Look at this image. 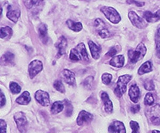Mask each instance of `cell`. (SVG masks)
Wrapping results in <instances>:
<instances>
[{
    "label": "cell",
    "instance_id": "1",
    "mask_svg": "<svg viewBox=\"0 0 160 133\" xmlns=\"http://www.w3.org/2000/svg\"><path fill=\"white\" fill-rule=\"evenodd\" d=\"M147 52V48L143 43H140L135 49L129 50L128 55L129 62L131 63H137L143 58Z\"/></svg>",
    "mask_w": 160,
    "mask_h": 133
},
{
    "label": "cell",
    "instance_id": "2",
    "mask_svg": "<svg viewBox=\"0 0 160 133\" xmlns=\"http://www.w3.org/2000/svg\"><path fill=\"white\" fill-rule=\"evenodd\" d=\"M131 76L126 74L120 76L117 83V86L114 90L115 95L118 97H121L126 91L127 85L131 80Z\"/></svg>",
    "mask_w": 160,
    "mask_h": 133
},
{
    "label": "cell",
    "instance_id": "3",
    "mask_svg": "<svg viewBox=\"0 0 160 133\" xmlns=\"http://www.w3.org/2000/svg\"><path fill=\"white\" fill-rule=\"evenodd\" d=\"M101 12L103 13L105 17L111 22L113 24H118L121 21V16L116 9L112 7L104 6L101 8Z\"/></svg>",
    "mask_w": 160,
    "mask_h": 133
},
{
    "label": "cell",
    "instance_id": "4",
    "mask_svg": "<svg viewBox=\"0 0 160 133\" xmlns=\"http://www.w3.org/2000/svg\"><path fill=\"white\" fill-rule=\"evenodd\" d=\"M14 121L16 123L18 130L21 133H26L28 127V122L23 112H18L14 116Z\"/></svg>",
    "mask_w": 160,
    "mask_h": 133
},
{
    "label": "cell",
    "instance_id": "5",
    "mask_svg": "<svg viewBox=\"0 0 160 133\" xmlns=\"http://www.w3.org/2000/svg\"><path fill=\"white\" fill-rule=\"evenodd\" d=\"M128 17L132 25L136 26L137 28L139 29H143L148 26L146 21L138 16V14H136V12H135L134 11H131L129 12Z\"/></svg>",
    "mask_w": 160,
    "mask_h": 133
},
{
    "label": "cell",
    "instance_id": "6",
    "mask_svg": "<svg viewBox=\"0 0 160 133\" xmlns=\"http://www.w3.org/2000/svg\"><path fill=\"white\" fill-rule=\"evenodd\" d=\"M43 69V64L42 62L38 60H35L31 62L28 65V72L30 77L33 79Z\"/></svg>",
    "mask_w": 160,
    "mask_h": 133
},
{
    "label": "cell",
    "instance_id": "7",
    "mask_svg": "<svg viewBox=\"0 0 160 133\" xmlns=\"http://www.w3.org/2000/svg\"><path fill=\"white\" fill-rule=\"evenodd\" d=\"M8 12L7 13V17L12 22L16 23L21 16V10L18 6L14 5H9L7 7Z\"/></svg>",
    "mask_w": 160,
    "mask_h": 133
},
{
    "label": "cell",
    "instance_id": "8",
    "mask_svg": "<svg viewBox=\"0 0 160 133\" xmlns=\"http://www.w3.org/2000/svg\"><path fill=\"white\" fill-rule=\"evenodd\" d=\"M148 116L152 124H160V105L156 104L152 106L148 112Z\"/></svg>",
    "mask_w": 160,
    "mask_h": 133
},
{
    "label": "cell",
    "instance_id": "9",
    "mask_svg": "<svg viewBox=\"0 0 160 133\" xmlns=\"http://www.w3.org/2000/svg\"><path fill=\"white\" fill-rule=\"evenodd\" d=\"M35 98L37 101L43 106H48L50 104L49 95L47 91L43 90H38L35 94Z\"/></svg>",
    "mask_w": 160,
    "mask_h": 133
},
{
    "label": "cell",
    "instance_id": "10",
    "mask_svg": "<svg viewBox=\"0 0 160 133\" xmlns=\"http://www.w3.org/2000/svg\"><path fill=\"white\" fill-rule=\"evenodd\" d=\"M95 26L99 36L101 38H105L110 37V33L107 30V28H106L105 23L103 22L102 20L100 19H97L95 21Z\"/></svg>",
    "mask_w": 160,
    "mask_h": 133
},
{
    "label": "cell",
    "instance_id": "11",
    "mask_svg": "<svg viewBox=\"0 0 160 133\" xmlns=\"http://www.w3.org/2000/svg\"><path fill=\"white\" fill-rule=\"evenodd\" d=\"M92 119H93V115L91 113L83 110L82 111H80V113H79L76 121H77L78 125L81 126L85 123L91 122L92 121Z\"/></svg>",
    "mask_w": 160,
    "mask_h": 133
},
{
    "label": "cell",
    "instance_id": "12",
    "mask_svg": "<svg viewBox=\"0 0 160 133\" xmlns=\"http://www.w3.org/2000/svg\"><path fill=\"white\" fill-rule=\"evenodd\" d=\"M110 133H126L124 124L121 121L113 122L108 127Z\"/></svg>",
    "mask_w": 160,
    "mask_h": 133
},
{
    "label": "cell",
    "instance_id": "13",
    "mask_svg": "<svg viewBox=\"0 0 160 133\" xmlns=\"http://www.w3.org/2000/svg\"><path fill=\"white\" fill-rule=\"evenodd\" d=\"M55 46L58 49L57 58H60L61 56L64 55L66 52L67 46H68V41H67L66 38L63 36H61L59 38Z\"/></svg>",
    "mask_w": 160,
    "mask_h": 133
},
{
    "label": "cell",
    "instance_id": "14",
    "mask_svg": "<svg viewBox=\"0 0 160 133\" xmlns=\"http://www.w3.org/2000/svg\"><path fill=\"white\" fill-rule=\"evenodd\" d=\"M143 17L148 22H156L160 20V9L153 13L151 11H145L143 14Z\"/></svg>",
    "mask_w": 160,
    "mask_h": 133
},
{
    "label": "cell",
    "instance_id": "15",
    "mask_svg": "<svg viewBox=\"0 0 160 133\" xmlns=\"http://www.w3.org/2000/svg\"><path fill=\"white\" fill-rule=\"evenodd\" d=\"M101 99L104 104L105 111L108 113H111L113 111V107L112 101L110 99L109 96L106 92H102L101 94Z\"/></svg>",
    "mask_w": 160,
    "mask_h": 133
},
{
    "label": "cell",
    "instance_id": "16",
    "mask_svg": "<svg viewBox=\"0 0 160 133\" xmlns=\"http://www.w3.org/2000/svg\"><path fill=\"white\" fill-rule=\"evenodd\" d=\"M62 76L65 82L69 85L74 86L76 85L75 74L68 69H64L62 72Z\"/></svg>",
    "mask_w": 160,
    "mask_h": 133
},
{
    "label": "cell",
    "instance_id": "17",
    "mask_svg": "<svg viewBox=\"0 0 160 133\" xmlns=\"http://www.w3.org/2000/svg\"><path fill=\"white\" fill-rule=\"evenodd\" d=\"M140 89L137 85H132L129 90V96L131 101L137 103L140 97Z\"/></svg>",
    "mask_w": 160,
    "mask_h": 133
},
{
    "label": "cell",
    "instance_id": "18",
    "mask_svg": "<svg viewBox=\"0 0 160 133\" xmlns=\"http://www.w3.org/2000/svg\"><path fill=\"white\" fill-rule=\"evenodd\" d=\"M88 46L91 52V55L93 58H94L95 60L98 59L100 57L101 47L91 41L88 42Z\"/></svg>",
    "mask_w": 160,
    "mask_h": 133
},
{
    "label": "cell",
    "instance_id": "19",
    "mask_svg": "<svg viewBox=\"0 0 160 133\" xmlns=\"http://www.w3.org/2000/svg\"><path fill=\"white\" fill-rule=\"evenodd\" d=\"M38 36L39 38H41V41L43 43L46 44L48 41V27L47 25L41 23L38 26Z\"/></svg>",
    "mask_w": 160,
    "mask_h": 133
},
{
    "label": "cell",
    "instance_id": "20",
    "mask_svg": "<svg viewBox=\"0 0 160 133\" xmlns=\"http://www.w3.org/2000/svg\"><path fill=\"white\" fill-rule=\"evenodd\" d=\"M125 58L124 55H118L113 57L110 62V65L117 68H121L124 66Z\"/></svg>",
    "mask_w": 160,
    "mask_h": 133
},
{
    "label": "cell",
    "instance_id": "21",
    "mask_svg": "<svg viewBox=\"0 0 160 133\" xmlns=\"http://www.w3.org/2000/svg\"><path fill=\"white\" fill-rule=\"evenodd\" d=\"M16 102L21 105H27L31 101V96L30 94L28 91H24L22 94L18 97L16 100Z\"/></svg>",
    "mask_w": 160,
    "mask_h": 133
},
{
    "label": "cell",
    "instance_id": "22",
    "mask_svg": "<svg viewBox=\"0 0 160 133\" xmlns=\"http://www.w3.org/2000/svg\"><path fill=\"white\" fill-rule=\"evenodd\" d=\"M153 70V65L151 62L148 61L143 63L140 67L138 70V74L140 75H143L146 73H149L152 71Z\"/></svg>",
    "mask_w": 160,
    "mask_h": 133
},
{
    "label": "cell",
    "instance_id": "23",
    "mask_svg": "<svg viewBox=\"0 0 160 133\" xmlns=\"http://www.w3.org/2000/svg\"><path fill=\"white\" fill-rule=\"evenodd\" d=\"M66 24L68 26L69 29H71V30L76 32H80L83 28L82 24L80 22H75L72 20L69 19L67 21Z\"/></svg>",
    "mask_w": 160,
    "mask_h": 133
},
{
    "label": "cell",
    "instance_id": "24",
    "mask_svg": "<svg viewBox=\"0 0 160 133\" xmlns=\"http://www.w3.org/2000/svg\"><path fill=\"white\" fill-rule=\"evenodd\" d=\"M64 103L62 101H56L52 104L51 108V112L53 115H56L63 111Z\"/></svg>",
    "mask_w": 160,
    "mask_h": 133
},
{
    "label": "cell",
    "instance_id": "25",
    "mask_svg": "<svg viewBox=\"0 0 160 133\" xmlns=\"http://www.w3.org/2000/svg\"><path fill=\"white\" fill-rule=\"evenodd\" d=\"M12 34V29L9 26H5V27L1 28V30H0V37H1V38L7 40L11 38Z\"/></svg>",
    "mask_w": 160,
    "mask_h": 133
},
{
    "label": "cell",
    "instance_id": "26",
    "mask_svg": "<svg viewBox=\"0 0 160 133\" xmlns=\"http://www.w3.org/2000/svg\"><path fill=\"white\" fill-rule=\"evenodd\" d=\"M14 55L10 52H7L2 57V60L6 65L12 64L14 62Z\"/></svg>",
    "mask_w": 160,
    "mask_h": 133
},
{
    "label": "cell",
    "instance_id": "27",
    "mask_svg": "<svg viewBox=\"0 0 160 133\" xmlns=\"http://www.w3.org/2000/svg\"><path fill=\"white\" fill-rule=\"evenodd\" d=\"M76 49L78 50L79 52L80 55H81L82 57L83 58L85 61H88V53L85 47V46L83 43H80L77 46Z\"/></svg>",
    "mask_w": 160,
    "mask_h": 133
},
{
    "label": "cell",
    "instance_id": "28",
    "mask_svg": "<svg viewBox=\"0 0 160 133\" xmlns=\"http://www.w3.org/2000/svg\"><path fill=\"white\" fill-rule=\"evenodd\" d=\"M69 58L73 61H79L80 60H82V57L76 48H72L71 50Z\"/></svg>",
    "mask_w": 160,
    "mask_h": 133
},
{
    "label": "cell",
    "instance_id": "29",
    "mask_svg": "<svg viewBox=\"0 0 160 133\" xmlns=\"http://www.w3.org/2000/svg\"><path fill=\"white\" fill-rule=\"evenodd\" d=\"M9 87H10V91H12V94H19V93H20L21 91V86L16 82H10Z\"/></svg>",
    "mask_w": 160,
    "mask_h": 133
},
{
    "label": "cell",
    "instance_id": "30",
    "mask_svg": "<svg viewBox=\"0 0 160 133\" xmlns=\"http://www.w3.org/2000/svg\"><path fill=\"white\" fill-rule=\"evenodd\" d=\"M53 86L54 88L58 91H60V93H65V86L63 84V83L60 81V80H57L55 81L54 84H53Z\"/></svg>",
    "mask_w": 160,
    "mask_h": 133
},
{
    "label": "cell",
    "instance_id": "31",
    "mask_svg": "<svg viewBox=\"0 0 160 133\" xmlns=\"http://www.w3.org/2000/svg\"><path fill=\"white\" fill-rule=\"evenodd\" d=\"M154 102V99L153 97L152 94L151 93H148V94H146L145 99H144V103L145 105H148V106H151L153 104Z\"/></svg>",
    "mask_w": 160,
    "mask_h": 133
},
{
    "label": "cell",
    "instance_id": "32",
    "mask_svg": "<svg viewBox=\"0 0 160 133\" xmlns=\"http://www.w3.org/2000/svg\"><path fill=\"white\" fill-rule=\"evenodd\" d=\"M143 86L145 90L149 91H152L154 90L155 89L154 82L151 79H148V80H146L143 84Z\"/></svg>",
    "mask_w": 160,
    "mask_h": 133
},
{
    "label": "cell",
    "instance_id": "33",
    "mask_svg": "<svg viewBox=\"0 0 160 133\" xmlns=\"http://www.w3.org/2000/svg\"><path fill=\"white\" fill-rule=\"evenodd\" d=\"M112 75L108 73H104L102 75V81L105 85H108L112 80Z\"/></svg>",
    "mask_w": 160,
    "mask_h": 133
},
{
    "label": "cell",
    "instance_id": "34",
    "mask_svg": "<svg viewBox=\"0 0 160 133\" xmlns=\"http://www.w3.org/2000/svg\"><path fill=\"white\" fill-rule=\"evenodd\" d=\"M93 81H94V77H93L92 76L87 77L83 83L84 87H85L87 89H90L92 87Z\"/></svg>",
    "mask_w": 160,
    "mask_h": 133
},
{
    "label": "cell",
    "instance_id": "35",
    "mask_svg": "<svg viewBox=\"0 0 160 133\" xmlns=\"http://www.w3.org/2000/svg\"><path fill=\"white\" fill-rule=\"evenodd\" d=\"M130 127L132 129V133H140V126L138 122L133 121H131Z\"/></svg>",
    "mask_w": 160,
    "mask_h": 133
},
{
    "label": "cell",
    "instance_id": "36",
    "mask_svg": "<svg viewBox=\"0 0 160 133\" xmlns=\"http://www.w3.org/2000/svg\"><path fill=\"white\" fill-rule=\"evenodd\" d=\"M65 106H66V109H65V115L67 116H71L72 113V111H73V107L72 104L69 102L67 101V102H65Z\"/></svg>",
    "mask_w": 160,
    "mask_h": 133
},
{
    "label": "cell",
    "instance_id": "37",
    "mask_svg": "<svg viewBox=\"0 0 160 133\" xmlns=\"http://www.w3.org/2000/svg\"><path fill=\"white\" fill-rule=\"evenodd\" d=\"M7 123L4 120H0V133H7Z\"/></svg>",
    "mask_w": 160,
    "mask_h": 133
},
{
    "label": "cell",
    "instance_id": "38",
    "mask_svg": "<svg viewBox=\"0 0 160 133\" xmlns=\"http://www.w3.org/2000/svg\"><path fill=\"white\" fill-rule=\"evenodd\" d=\"M118 52V50L116 47H112L110 48V49L108 51V52L105 55L106 57H113Z\"/></svg>",
    "mask_w": 160,
    "mask_h": 133
},
{
    "label": "cell",
    "instance_id": "39",
    "mask_svg": "<svg viewBox=\"0 0 160 133\" xmlns=\"http://www.w3.org/2000/svg\"><path fill=\"white\" fill-rule=\"evenodd\" d=\"M156 57L160 59V42L159 40L156 39Z\"/></svg>",
    "mask_w": 160,
    "mask_h": 133
},
{
    "label": "cell",
    "instance_id": "40",
    "mask_svg": "<svg viewBox=\"0 0 160 133\" xmlns=\"http://www.w3.org/2000/svg\"><path fill=\"white\" fill-rule=\"evenodd\" d=\"M140 110V106L138 104L135 105V106H132V107L131 108V111L132 113H138Z\"/></svg>",
    "mask_w": 160,
    "mask_h": 133
},
{
    "label": "cell",
    "instance_id": "41",
    "mask_svg": "<svg viewBox=\"0 0 160 133\" xmlns=\"http://www.w3.org/2000/svg\"><path fill=\"white\" fill-rule=\"evenodd\" d=\"M0 103H1V107H3V106L6 103V98L4 95L2 91H1V97H0Z\"/></svg>",
    "mask_w": 160,
    "mask_h": 133
},
{
    "label": "cell",
    "instance_id": "42",
    "mask_svg": "<svg viewBox=\"0 0 160 133\" xmlns=\"http://www.w3.org/2000/svg\"><path fill=\"white\" fill-rule=\"evenodd\" d=\"M127 3H130V4H132V3H134L135 5H136V6L138 7H143L144 5H145V2H135V1H128Z\"/></svg>",
    "mask_w": 160,
    "mask_h": 133
},
{
    "label": "cell",
    "instance_id": "43",
    "mask_svg": "<svg viewBox=\"0 0 160 133\" xmlns=\"http://www.w3.org/2000/svg\"><path fill=\"white\" fill-rule=\"evenodd\" d=\"M160 38V26L157 29V32H156V39Z\"/></svg>",
    "mask_w": 160,
    "mask_h": 133
},
{
    "label": "cell",
    "instance_id": "44",
    "mask_svg": "<svg viewBox=\"0 0 160 133\" xmlns=\"http://www.w3.org/2000/svg\"><path fill=\"white\" fill-rule=\"evenodd\" d=\"M151 133H160V131H157V130H153Z\"/></svg>",
    "mask_w": 160,
    "mask_h": 133
},
{
    "label": "cell",
    "instance_id": "45",
    "mask_svg": "<svg viewBox=\"0 0 160 133\" xmlns=\"http://www.w3.org/2000/svg\"><path fill=\"white\" fill-rule=\"evenodd\" d=\"M2 16V8L1 7V17Z\"/></svg>",
    "mask_w": 160,
    "mask_h": 133
}]
</instances>
